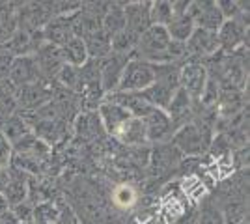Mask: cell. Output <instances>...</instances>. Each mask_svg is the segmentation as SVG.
Here are the masks:
<instances>
[{
    "mask_svg": "<svg viewBox=\"0 0 250 224\" xmlns=\"http://www.w3.org/2000/svg\"><path fill=\"white\" fill-rule=\"evenodd\" d=\"M58 81L62 82V88L73 92L77 96H81L83 92V79H81V69L73 67V65H63L60 69V73L56 75Z\"/></svg>",
    "mask_w": 250,
    "mask_h": 224,
    "instance_id": "obj_30",
    "label": "cell"
},
{
    "mask_svg": "<svg viewBox=\"0 0 250 224\" xmlns=\"http://www.w3.org/2000/svg\"><path fill=\"white\" fill-rule=\"evenodd\" d=\"M75 131L77 135H83V137H99L104 129L97 112H84L81 116H77Z\"/></svg>",
    "mask_w": 250,
    "mask_h": 224,
    "instance_id": "obj_25",
    "label": "cell"
},
{
    "mask_svg": "<svg viewBox=\"0 0 250 224\" xmlns=\"http://www.w3.org/2000/svg\"><path fill=\"white\" fill-rule=\"evenodd\" d=\"M208 79H209V73L204 64L192 62V64L183 65L179 69V88H183L192 101L200 99L204 88H206Z\"/></svg>",
    "mask_w": 250,
    "mask_h": 224,
    "instance_id": "obj_6",
    "label": "cell"
},
{
    "mask_svg": "<svg viewBox=\"0 0 250 224\" xmlns=\"http://www.w3.org/2000/svg\"><path fill=\"white\" fill-rule=\"evenodd\" d=\"M187 13L196 28H204V30H209V32H217L222 26V22H224V17L220 13L217 2H209V0L190 2Z\"/></svg>",
    "mask_w": 250,
    "mask_h": 224,
    "instance_id": "obj_4",
    "label": "cell"
},
{
    "mask_svg": "<svg viewBox=\"0 0 250 224\" xmlns=\"http://www.w3.org/2000/svg\"><path fill=\"white\" fill-rule=\"evenodd\" d=\"M34 60H36V65H38V71L42 75V79H52L60 73L65 62L62 58V51L60 47H54L51 43H43L42 47L32 54Z\"/></svg>",
    "mask_w": 250,
    "mask_h": 224,
    "instance_id": "obj_7",
    "label": "cell"
},
{
    "mask_svg": "<svg viewBox=\"0 0 250 224\" xmlns=\"http://www.w3.org/2000/svg\"><path fill=\"white\" fill-rule=\"evenodd\" d=\"M222 213V221L224 224H239L243 221H247V215H249V207L245 202H229Z\"/></svg>",
    "mask_w": 250,
    "mask_h": 224,
    "instance_id": "obj_32",
    "label": "cell"
},
{
    "mask_svg": "<svg viewBox=\"0 0 250 224\" xmlns=\"http://www.w3.org/2000/svg\"><path fill=\"white\" fill-rule=\"evenodd\" d=\"M165 112L168 114L170 122L174 123V127L179 125V123L185 125L187 116H190V112H192V99L188 97V94L183 90V88H177L176 92H174V96H172V99H170V103H168V107Z\"/></svg>",
    "mask_w": 250,
    "mask_h": 224,
    "instance_id": "obj_16",
    "label": "cell"
},
{
    "mask_svg": "<svg viewBox=\"0 0 250 224\" xmlns=\"http://www.w3.org/2000/svg\"><path fill=\"white\" fill-rule=\"evenodd\" d=\"M101 28H103L110 38H112L114 34L125 30L124 8H118V4H112L110 10L106 11V15L103 17V21H101Z\"/></svg>",
    "mask_w": 250,
    "mask_h": 224,
    "instance_id": "obj_28",
    "label": "cell"
},
{
    "mask_svg": "<svg viewBox=\"0 0 250 224\" xmlns=\"http://www.w3.org/2000/svg\"><path fill=\"white\" fill-rule=\"evenodd\" d=\"M0 131H2V135L6 137V140L10 142L11 146H13L17 140H21L22 137H26L28 133H32V129L28 127V123H26L21 116H17V114L2 120V122H0Z\"/></svg>",
    "mask_w": 250,
    "mask_h": 224,
    "instance_id": "obj_20",
    "label": "cell"
},
{
    "mask_svg": "<svg viewBox=\"0 0 250 224\" xmlns=\"http://www.w3.org/2000/svg\"><path fill=\"white\" fill-rule=\"evenodd\" d=\"M11 161V144L0 131V168H8Z\"/></svg>",
    "mask_w": 250,
    "mask_h": 224,
    "instance_id": "obj_35",
    "label": "cell"
},
{
    "mask_svg": "<svg viewBox=\"0 0 250 224\" xmlns=\"http://www.w3.org/2000/svg\"><path fill=\"white\" fill-rule=\"evenodd\" d=\"M149 17H151V24L157 26H168L170 21L174 19V11H172V2H151L149 6Z\"/></svg>",
    "mask_w": 250,
    "mask_h": 224,
    "instance_id": "obj_31",
    "label": "cell"
},
{
    "mask_svg": "<svg viewBox=\"0 0 250 224\" xmlns=\"http://www.w3.org/2000/svg\"><path fill=\"white\" fill-rule=\"evenodd\" d=\"M172 142L177 151L190 157H200L213 144V131H211V125L204 120L190 122L181 125V129L172 137Z\"/></svg>",
    "mask_w": 250,
    "mask_h": 224,
    "instance_id": "obj_1",
    "label": "cell"
},
{
    "mask_svg": "<svg viewBox=\"0 0 250 224\" xmlns=\"http://www.w3.org/2000/svg\"><path fill=\"white\" fill-rule=\"evenodd\" d=\"M194 22L192 19L188 17V13L185 15H176L170 24L167 26V32L170 36V40H174V41H181V43H187V40L192 36L194 32Z\"/></svg>",
    "mask_w": 250,
    "mask_h": 224,
    "instance_id": "obj_22",
    "label": "cell"
},
{
    "mask_svg": "<svg viewBox=\"0 0 250 224\" xmlns=\"http://www.w3.org/2000/svg\"><path fill=\"white\" fill-rule=\"evenodd\" d=\"M11 62H13V56L8 53V49H6L4 45H0V81L8 79Z\"/></svg>",
    "mask_w": 250,
    "mask_h": 224,
    "instance_id": "obj_34",
    "label": "cell"
},
{
    "mask_svg": "<svg viewBox=\"0 0 250 224\" xmlns=\"http://www.w3.org/2000/svg\"><path fill=\"white\" fill-rule=\"evenodd\" d=\"M83 41L86 45L88 58H92V60H103V58H106L108 54L112 53L110 51V36L104 32L103 28L90 34V36H86Z\"/></svg>",
    "mask_w": 250,
    "mask_h": 224,
    "instance_id": "obj_18",
    "label": "cell"
},
{
    "mask_svg": "<svg viewBox=\"0 0 250 224\" xmlns=\"http://www.w3.org/2000/svg\"><path fill=\"white\" fill-rule=\"evenodd\" d=\"M62 51V58L65 65H73V67H81V65L88 60V53H86V45L81 38H71L63 47H60Z\"/></svg>",
    "mask_w": 250,
    "mask_h": 224,
    "instance_id": "obj_21",
    "label": "cell"
},
{
    "mask_svg": "<svg viewBox=\"0 0 250 224\" xmlns=\"http://www.w3.org/2000/svg\"><path fill=\"white\" fill-rule=\"evenodd\" d=\"M239 224H249V219H247V221H243V223H239Z\"/></svg>",
    "mask_w": 250,
    "mask_h": 224,
    "instance_id": "obj_38",
    "label": "cell"
},
{
    "mask_svg": "<svg viewBox=\"0 0 250 224\" xmlns=\"http://www.w3.org/2000/svg\"><path fill=\"white\" fill-rule=\"evenodd\" d=\"M8 53L13 56V58H19V56H28V54L34 51V45H32V38L28 32H24L21 28H17V32L11 36V40L6 45Z\"/></svg>",
    "mask_w": 250,
    "mask_h": 224,
    "instance_id": "obj_27",
    "label": "cell"
},
{
    "mask_svg": "<svg viewBox=\"0 0 250 224\" xmlns=\"http://www.w3.org/2000/svg\"><path fill=\"white\" fill-rule=\"evenodd\" d=\"M142 122L146 125L147 142H165V140H168L174 135V123L170 122V118H168L165 110L155 108Z\"/></svg>",
    "mask_w": 250,
    "mask_h": 224,
    "instance_id": "obj_12",
    "label": "cell"
},
{
    "mask_svg": "<svg viewBox=\"0 0 250 224\" xmlns=\"http://www.w3.org/2000/svg\"><path fill=\"white\" fill-rule=\"evenodd\" d=\"M131 58L122 54H108L106 58L99 60V71H101V88L104 94H112L120 86V79L124 73L125 65Z\"/></svg>",
    "mask_w": 250,
    "mask_h": 224,
    "instance_id": "obj_5",
    "label": "cell"
},
{
    "mask_svg": "<svg viewBox=\"0 0 250 224\" xmlns=\"http://www.w3.org/2000/svg\"><path fill=\"white\" fill-rule=\"evenodd\" d=\"M149 6L151 2H133V4H125V28L129 32L144 34L151 26V17H149Z\"/></svg>",
    "mask_w": 250,
    "mask_h": 224,
    "instance_id": "obj_13",
    "label": "cell"
},
{
    "mask_svg": "<svg viewBox=\"0 0 250 224\" xmlns=\"http://www.w3.org/2000/svg\"><path fill=\"white\" fill-rule=\"evenodd\" d=\"M8 81L15 88H21V86L32 84L36 81H42V75L38 71V65L34 56H19V58H13L10 67V73H8Z\"/></svg>",
    "mask_w": 250,
    "mask_h": 224,
    "instance_id": "obj_9",
    "label": "cell"
},
{
    "mask_svg": "<svg viewBox=\"0 0 250 224\" xmlns=\"http://www.w3.org/2000/svg\"><path fill=\"white\" fill-rule=\"evenodd\" d=\"M10 211V205H8V202H6V198L0 194V215L8 213Z\"/></svg>",
    "mask_w": 250,
    "mask_h": 224,
    "instance_id": "obj_37",
    "label": "cell"
},
{
    "mask_svg": "<svg viewBox=\"0 0 250 224\" xmlns=\"http://www.w3.org/2000/svg\"><path fill=\"white\" fill-rule=\"evenodd\" d=\"M52 99V88L47 81H36L32 84L17 88V107L24 112H36Z\"/></svg>",
    "mask_w": 250,
    "mask_h": 224,
    "instance_id": "obj_3",
    "label": "cell"
},
{
    "mask_svg": "<svg viewBox=\"0 0 250 224\" xmlns=\"http://www.w3.org/2000/svg\"><path fill=\"white\" fill-rule=\"evenodd\" d=\"M247 26L241 19H229L224 21L222 26L217 30V38H219V45L222 53H233L239 45H243L245 38H247Z\"/></svg>",
    "mask_w": 250,
    "mask_h": 224,
    "instance_id": "obj_11",
    "label": "cell"
},
{
    "mask_svg": "<svg viewBox=\"0 0 250 224\" xmlns=\"http://www.w3.org/2000/svg\"><path fill=\"white\" fill-rule=\"evenodd\" d=\"M243 94L235 88H226V90H220L219 92V101H217V107L222 118L235 116L243 107Z\"/></svg>",
    "mask_w": 250,
    "mask_h": 224,
    "instance_id": "obj_19",
    "label": "cell"
},
{
    "mask_svg": "<svg viewBox=\"0 0 250 224\" xmlns=\"http://www.w3.org/2000/svg\"><path fill=\"white\" fill-rule=\"evenodd\" d=\"M138 38L140 36L129 32L125 28V30L114 34L110 38V51H112V54H122V56L133 58V53H135L136 45H138Z\"/></svg>",
    "mask_w": 250,
    "mask_h": 224,
    "instance_id": "obj_24",
    "label": "cell"
},
{
    "mask_svg": "<svg viewBox=\"0 0 250 224\" xmlns=\"http://www.w3.org/2000/svg\"><path fill=\"white\" fill-rule=\"evenodd\" d=\"M43 32V40L45 43H51L54 47H63L71 38H75L73 34V15H58L52 17L51 21L45 24Z\"/></svg>",
    "mask_w": 250,
    "mask_h": 224,
    "instance_id": "obj_10",
    "label": "cell"
},
{
    "mask_svg": "<svg viewBox=\"0 0 250 224\" xmlns=\"http://www.w3.org/2000/svg\"><path fill=\"white\" fill-rule=\"evenodd\" d=\"M136 200H138V192L129 183L116 185L114 191H112V204L118 209H131L136 204Z\"/></svg>",
    "mask_w": 250,
    "mask_h": 224,
    "instance_id": "obj_29",
    "label": "cell"
},
{
    "mask_svg": "<svg viewBox=\"0 0 250 224\" xmlns=\"http://www.w3.org/2000/svg\"><path fill=\"white\" fill-rule=\"evenodd\" d=\"M17 110V88L8 79L0 81V122L15 114Z\"/></svg>",
    "mask_w": 250,
    "mask_h": 224,
    "instance_id": "obj_23",
    "label": "cell"
},
{
    "mask_svg": "<svg viewBox=\"0 0 250 224\" xmlns=\"http://www.w3.org/2000/svg\"><path fill=\"white\" fill-rule=\"evenodd\" d=\"M8 182H10V168H0V194L4 192Z\"/></svg>",
    "mask_w": 250,
    "mask_h": 224,
    "instance_id": "obj_36",
    "label": "cell"
},
{
    "mask_svg": "<svg viewBox=\"0 0 250 224\" xmlns=\"http://www.w3.org/2000/svg\"><path fill=\"white\" fill-rule=\"evenodd\" d=\"M200 224H224V221H222V213H220L217 207L208 205V207H204V211H202Z\"/></svg>",
    "mask_w": 250,
    "mask_h": 224,
    "instance_id": "obj_33",
    "label": "cell"
},
{
    "mask_svg": "<svg viewBox=\"0 0 250 224\" xmlns=\"http://www.w3.org/2000/svg\"><path fill=\"white\" fill-rule=\"evenodd\" d=\"M179 151L176 149V146H157L155 151L151 153V163L153 168H157L155 174H163L165 170H168L170 166H174L179 161Z\"/></svg>",
    "mask_w": 250,
    "mask_h": 224,
    "instance_id": "obj_26",
    "label": "cell"
},
{
    "mask_svg": "<svg viewBox=\"0 0 250 224\" xmlns=\"http://www.w3.org/2000/svg\"><path fill=\"white\" fill-rule=\"evenodd\" d=\"M114 139H118L120 142L127 144V146H142V144L147 142L146 125L138 118H129L124 123V127L118 131V135Z\"/></svg>",
    "mask_w": 250,
    "mask_h": 224,
    "instance_id": "obj_17",
    "label": "cell"
},
{
    "mask_svg": "<svg viewBox=\"0 0 250 224\" xmlns=\"http://www.w3.org/2000/svg\"><path fill=\"white\" fill-rule=\"evenodd\" d=\"M155 82V69L153 64H147L144 60L138 58H131L127 65H125L122 79H120V86L116 92H135L140 94L146 88Z\"/></svg>",
    "mask_w": 250,
    "mask_h": 224,
    "instance_id": "obj_2",
    "label": "cell"
},
{
    "mask_svg": "<svg viewBox=\"0 0 250 224\" xmlns=\"http://www.w3.org/2000/svg\"><path fill=\"white\" fill-rule=\"evenodd\" d=\"M97 114L101 118V123H103L104 131L108 135H112V137L118 135V131L124 127V123L129 118H133L125 108H122L120 105L112 103V101H103L99 105V108H97Z\"/></svg>",
    "mask_w": 250,
    "mask_h": 224,
    "instance_id": "obj_14",
    "label": "cell"
},
{
    "mask_svg": "<svg viewBox=\"0 0 250 224\" xmlns=\"http://www.w3.org/2000/svg\"><path fill=\"white\" fill-rule=\"evenodd\" d=\"M185 47H187V54H190L192 58H206V56H215L217 53H220L217 32H209L204 28H194Z\"/></svg>",
    "mask_w": 250,
    "mask_h": 224,
    "instance_id": "obj_8",
    "label": "cell"
},
{
    "mask_svg": "<svg viewBox=\"0 0 250 224\" xmlns=\"http://www.w3.org/2000/svg\"><path fill=\"white\" fill-rule=\"evenodd\" d=\"M2 196L6 198V202H8L10 207H15L19 204L26 202V196H28V176L22 170L11 168L10 182L6 185Z\"/></svg>",
    "mask_w": 250,
    "mask_h": 224,
    "instance_id": "obj_15",
    "label": "cell"
}]
</instances>
